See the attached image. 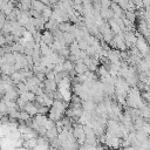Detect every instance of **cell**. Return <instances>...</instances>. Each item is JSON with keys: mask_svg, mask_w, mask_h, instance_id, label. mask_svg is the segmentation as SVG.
Segmentation results:
<instances>
[{"mask_svg": "<svg viewBox=\"0 0 150 150\" xmlns=\"http://www.w3.org/2000/svg\"><path fill=\"white\" fill-rule=\"evenodd\" d=\"M65 110H66V106L62 103V102H60V101H56V102H54V104H53V107H52V109H50V113H49V117L52 118V120H57L62 116V114L65 113Z\"/></svg>", "mask_w": 150, "mask_h": 150, "instance_id": "1", "label": "cell"}, {"mask_svg": "<svg viewBox=\"0 0 150 150\" xmlns=\"http://www.w3.org/2000/svg\"><path fill=\"white\" fill-rule=\"evenodd\" d=\"M136 42H137L138 49H140L142 53H147V52H148V49H149V48H148V45L145 44V41H144L142 38H138Z\"/></svg>", "mask_w": 150, "mask_h": 150, "instance_id": "2", "label": "cell"}, {"mask_svg": "<svg viewBox=\"0 0 150 150\" xmlns=\"http://www.w3.org/2000/svg\"><path fill=\"white\" fill-rule=\"evenodd\" d=\"M33 6H34V8H37V11L45 10V8H44V5H42L40 1H38V0H34V1H33Z\"/></svg>", "mask_w": 150, "mask_h": 150, "instance_id": "3", "label": "cell"}]
</instances>
